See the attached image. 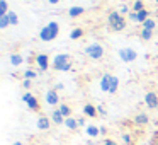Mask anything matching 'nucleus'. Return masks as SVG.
I'll return each mask as SVG.
<instances>
[{"instance_id": "f257e3e1", "label": "nucleus", "mask_w": 158, "mask_h": 145, "mask_svg": "<svg viewBox=\"0 0 158 145\" xmlns=\"http://www.w3.org/2000/svg\"><path fill=\"white\" fill-rule=\"evenodd\" d=\"M107 28L112 33H121L126 29V19L119 14V11H110L107 14Z\"/></svg>"}, {"instance_id": "f03ea898", "label": "nucleus", "mask_w": 158, "mask_h": 145, "mask_svg": "<svg viewBox=\"0 0 158 145\" xmlns=\"http://www.w3.org/2000/svg\"><path fill=\"white\" fill-rule=\"evenodd\" d=\"M58 34H60V24L56 21H51V22H48L44 28H41L38 38L44 43H49V41H55V39L58 38Z\"/></svg>"}, {"instance_id": "7ed1b4c3", "label": "nucleus", "mask_w": 158, "mask_h": 145, "mask_svg": "<svg viewBox=\"0 0 158 145\" xmlns=\"http://www.w3.org/2000/svg\"><path fill=\"white\" fill-rule=\"evenodd\" d=\"M53 68L56 72H70L72 70V56L68 53H60V55H55L51 62Z\"/></svg>"}, {"instance_id": "20e7f679", "label": "nucleus", "mask_w": 158, "mask_h": 145, "mask_svg": "<svg viewBox=\"0 0 158 145\" xmlns=\"http://www.w3.org/2000/svg\"><path fill=\"white\" fill-rule=\"evenodd\" d=\"M83 53H85L87 56H89L90 60H95V62H99V60L104 58V55H106V50H104V46L100 45V43H90V45L85 46V50H83Z\"/></svg>"}, {"instance_id": "39448f33", "label": "nucleus", "mask_w": 158, "mask_h": 145, "mask_svg": "<svg viewBox=\"0 0 158 145\" xmlns=\"http://www.w3.org/2000/svg\"><path fill=\"white\" fill-rule=\"evenodd\" d=\"M119 58H121V62H124V63H133L138 60V51L133 48H121L119 50Z\"/></svg>"}, {"instance_id": "423d86ee", "label": "nucleus", "mask_w": 158, "mask_h": 145, "mask_svg": "<svg viewBox=\"0 0 158 145\" xmlns=\"http://www.w3.org/2000/svg\"><path fill=\"white\" fill-rule=\"evenodd\" d=\"M21 99L24 101L26 104H27V109L34 111V113H36V111H39V101L36 99V96H32V94L29 92V90H27V92H24V94H22V97H21Z\"/></svg>"}, {"instance_id": "0eeeda50", "label": "nucleus", "mask_w": 158, "mask_h": 145, "mask_svg": "<svg viewBox=\"0 0 158 145\" xmlns=\"http://www.w3.org/2000/svg\"><path fill=\"white\" fill-rule=\"evenodd\" d=\"M144 106L148 108V109H158V94L153 92V90H150V92L144 94Z\"/></svg>"}, {"instance_id": "6e6552de", "label": "nucleus", "mask_w": 158, "mask_h": 145, "mask_svg": "<svg viewBox=\"0 0 158 145\" xmlns=\"http://www.w3.org/2000/svg\"><path fill=\"white\" fill-rule=\"evenodd\" d=\"M34 62H36V67H38L41 72H46L49 68V56L44 55V53H38L34 56Z\"/></svg>"}, {"instance_id": "1a4fd4ad", "label": "nucleus", "mask_w": 158, "mask_h": 145, "mask_svg": "<svg viewBox=\"0 0 158 145\" xmlns=\"http://www.w3.org/2000/svg\"><path fill=\"white\" fill-rule=\"evenodd\" d=\"M110 84H112V75H110V73H104V75L100 77V80H99L100 90H102V92H106V94H109Z\"/></svg>"}, {"instance_id": "9d476101", "label": "nucleus", "mask_w": 158, "mask_h": 145, "mask_svg": "<svg viewBox=\"0 0 158 145\" xmlns=\"http://www.w3.org/2000/svg\"><path fill=\"white\" fill-rule=\"evenodd\" d=\"M46 104H49V106H60V96H58V90L56 89H49L48 92H46Z\"/></svg>"}, {"instance_id": "9b49d317", "label": "nucleus", "mask_w": 158, "mask_h": 145, "mask_svg": "<svg viewBox=\"0 0 158 145\" xmlns=\"http://www.w3.org/2000/svg\"><path fill=\"white\" fill-rule=\"evenodd\" d=\"M49 128H51V118H48V116H44V114H41V116L38 118V130L48 131Z\"/></svg>"}, {"instance_id": "f8f14e48", "label": "nucleus", "mask_w": 158, "mask_h": 145, "mask_svg": "<svg viewBox=\"0 0 158 145\" xmlns=\"http://www.w3.org/2000/svg\"><path fill=\"white\" fill-rule=\"evenodd\" d=\"M133 123L136 125V126H146V125L150 123V118H148L146 113H138L136 116L133 118Z\"/></svg>"}, {"instance_id": "ddd939ff", "label": "nucleus", "mask_w": 158, "mask_h": 145, "mask_svg": "<svg viewBox=\"0 0 158 145\" xmlns=\"http://www.w3.org/2000/svg\"><path fill=\"white\" fill-rule=\"evenodd\" d=\"M82 111H83V114H85L87 118H97V116H99L97 106H94V104H85Z\"/></svg>"}, {"instance_id": "4468645a", "label": "nucleus", "mask_w": 158, "mask_h": 145, "mask_svg": "<svg viewBox=\"0 0 158 145\" xmlns=\"http://www.w3.org/2000/svg\"><path fill=\"white\" fill-rule=\"evenodd\" d=\"M85 12V9L82 7V5H73V7H70L68 9V17H72V19H77V17H80V15Z\"/></svg>"}, {"instance_id": "2eb2a0df", "label": "nucleus", "mask_w": 158, "mask_h": 145, "mask_svg": "<svg viewBox=\"0 0 158 145\" xmlns=\"http://www.w3.org/2000/svg\"><path fill=\"white\" fill-rule=\"evenodd\" d=\"M51 121H53L55 125H65V116L60 113L58 108H56V109H53V113H51Z\"/></svg>"}, {"instance_id": "dca6fc26", "label": "nucleus", "mask_w": 158, "mask_h": 145, "mask_svg": "<svg viewBox=\"0 0 158 145\" xmlns=\"http://www.w3.org/2000/svg\"><path fill=\"white\" fill-rule=\"evenodd\" d=\"M9 62H10L14 67H19V65H22V63H24V58H22V55H19V53H10Z\"/></svg>"}, {"instance_id": "f3484780", "label": "nucleus", "mask_w": 158, "mask_h": 145, "mask_svg": "<svg viewBox=\"0 0 158 145\" xmlns=\"http://www.w3.org/2000/svg\"><path fill=\"white\" fill-rule=\"evenodd\" d=\"M153 34H155V31H151V29H144V28L139 29V38L143 39V41H151V39H153Z\"/></svg>"}, {"instance_id": "a211bd4d", "label": "nucleus", "mask_w": 158, "mask_h": 145, "mask_svg": "<svg viewBox=\"0 0 158 145\" xmlns=\"http://www.w3.org/2000/svg\"><path fill=\"white\" fill-rule=\"evenodd\" d=\"M65 126L68 128L70 131H75L77 128H78V120H77V118H73V116L66 118V120H65Z\"/></svg>"}, {"instance_id": "6ab92c4d", "label": "nucleus", "mask_w": 158, "mask_h": 145, "mask_svg": "<svg viewBox=\"0 0 158 145\" xmlns=\"http://www.w3.org/2000/svg\"><path fill=\"white\" fill-rule=\"evenodd\" d=\"M87 135H89L90 138H97L100 135V128L95 126V125H89V126H87Z\"/></svg>"}, {"instance_id": "aec40b11", "label": "nucleus", "mask_w": 158, "mask_h": 145, "mask_svg": "<svg viewBox=\"0 0 158 145\" xmlns=\"http://www.w3.org/2000/svg\"><path fill=\"white\" fill-rule=\"evenodd\" d=\"M83 34H85V31H83V28H73L72 29V33H70V39H80V38H83Z\"/></svg>"}, {"instance_id": "412c9836", "label": "nucleus", "mask_w": 158, "mask_h": 145, "mask_svg": "<svg viewBox=\"0 0 158 145\" xmlns=\"http://www.w3.org/2000/svg\"><path fill=\"white\" fill-rule=\"evenodd\" d=\"M138 14V19H136V24H141L143 26V22L146 21V19H150L151 15H150V12L146 11V9H144V11H141V12H136Z\"/></svg>"}, {"instance_id": "4be33fe9", "label": "nucleus", "mask_w": 158, "mask_h": 145, "mask_svg": "<svg viewBox=\"0 0 158 145\" xmlns=\"http://www.w3.org/2000/svg\"><path fill=\"white\" fill-rule=\"evenodd\" d=\"M58 109H60V113H61L63 116H65V120L72 116V106H68V104H60Z\"/></svg>"}, {"instance_id": "5701e85b", "label": "nucleus", "mask_w": 158, "mask_h": 145, "mask_svg": "<svg viewBox=\"0 0 158 145\" xmlns=\"http://www.w3.org/2000/svg\"><path fill=\"white\" fill-rule=\"evenodd\" d=\"M131 11H133V12H141V11H144V2H143V0H133Z\"/></svg>"}, {"instance_id": "b1692460", "label": "nucleus", "mask_w": 158, "mask_h": 145, "mask_svg": "<svg viewBox=\"0 0 158 145\" xmlns=\"http://www.w3.org/2000/svg\"><path fill=\"white\" fill-rule=\"evenodd\" d=\"M141 28H144V29H151V31H155V29H156V19H153V17L146 19V21L143 22V26H141Z\"/></svg>"}, {"instance_id": "393cba45", "label": "nucleus", "mask_w": 158, "mask_h": 145, "mask_svg": "<svg viewBox=\"0 0 158 145\" xmlns=\"http://www.w3.org/2000/svg\"><path fill=\"white\" fill-rule=\"evenodd\" d=\"M117 89H119V79L116 75H112V84H110V89H109V94H116Z\"/></svg>"}, {"instance_id": "a878e982", "label": "nucleus", "mask_w": 158, "mask_h": 145, "mask_svg": "<svg viewBox=\"0 0 158 145\" xmlns=\"http://www.w3.org/2000/svg\"><path fill=\"white\" fill-rule=\"evenodd\" d=\"M7 17H9V21H10V26H17L19 24V15L15 14L14 11H10L7 14Z\"/></svg>"}, {"instance_id": "bb28decb", "label": "nucleus", "mask_w": 158, "mask_h": 145, "mask_svg": "<svg viewBox=\"0 0 158 145\" xmlns=\"http://www.w3.org/2000/svg\"><path fill=\"white\" fill-rule=\"evenodd\" d=\"M9 4H7V0H0V15H7L9 14Z\"/></svg>"}, {"instance_id": "cd10ccee", "label": "nucleus", "mask_w": 158, "mask_h": 145, "mask_svg": "<svg viewBox=\"0 0 158 145\" xmlns=\"http://www.w3.org/2000/svg\"><path fill=\"white\" fill-rule=\"evenodd\" d=\"M9 26H10V21L7 15H0V29H7Z\"/></svg>"}, {"instance_id": "c85d7f7f", "label": "nucleus", "mask_w": 158, "mask_h": 145, "mask_svg": "<svg viewBox=\"0 0 158 145\" xmlns=\"http://www.w3.org/2000/svg\"><path fill=\"white\" fill-rule=\"evenodd\" d=\"M24 79H27V80H32V79H36V72L34 70H31V68H27V70H24Z\"/></svg>"}, {"instance_id": "c756f323", "label": "nucleus", "mask_w": 158, "mask_h": 145, "mask_svg": "<svg viewBox=\"0 0 158 145\" xmlns=\"http://www.w3.org/2000/svg\"><path fill=\"white\" fill-rule=\"evenodd\" d=\"M119 14L121 15H129L131 14V7H129V5H126V4H123L119 7Z\"/></svg>"}, {"instance_id": "7c9ffc66", "label": "nucleus", "mask_w": 158, "mask_h": 145, "mask_svg": "<svg viewBox=\"0 0 158 145\" xmlns=\"http://www.w3.org/2000/svg\"><path fill=\"white\" fill-rule=\"evenodd\" d=\"M22 87H24V89H26V92H27V90L32 87V80H27V79H24V80H22Z\"/></svg>"}, {"instance_id": "2f4dec72", "label": "nucleus", "mask_w": 158, "mask_h": 145, "mask_svg": "<svg viewBox=\"0 0 158 145\" xmlns=\"http://www.w3.org/2000/svg\"><path fill=\"white\" fill-rule=\"evenodd\" d=\"M123 142H124V145H131V135L123 133Z\"/></svg>"}, {"instance_id": "473e14b6", "label": "nucleus", "mask_w": 158, "mask_h": 145, "mask_svg": "<svg viewBox=\"0 0 158 145\" xmlns=\"http://www.w3.org/2000/svg\"><path fill=\"white\" fill-rule=\"evenodd\" d=\"M127 17H129V21H131V22H134V24H136V19H138V14H136V12L131 11V14L127 15Z\"/></svg>"}, {"instance_id": "72a5a7b5", "label": "nucleus", "mask_w": 158, "mask_h": 145, "mask_svg": "<svg viewBox=\"0 0 158 145\" xmlns=\"http://www.w3.org/2000/svg\"><path fill=\"white\" fill-rule=\"evenodd\" d=\"M97 111H99V114H100V116H106V114H107V111L104 109L102 106H97Z\"/></svg>"}, {"instance_id": "f704fd0d", "label": "nucleus", "mask_w": 158, "mask_h": 145, "mask_svg": "<svg viewBox=\"0 0 158 145\" xmlns=\"http://www.w3.org/2000/svg\"><path fill=\"white\" fill-rule=\"evenodd\" d=\"M104 145H117V143L112 140V138H106V140H104Z\"/></svg>"}, {"instance_id": "c9c22d12", "label": "nucleus", "mask_w": 158, "mask_h": 145, "mask_svg": "<svg viewBox=\"0 0 158 145\" xmlns=\"http://www.w3.org/2000/svg\"><path fill=\"white\" fill-rule=\"evenodd\" d=\"M151 145H158V131L153 135V140H151Z\"/></svg>"}, {"instance_id": "e433bc0d", "label": "nucleus", "mask_w": 158, "mask_h": 145, "mask_svg": "<svg viewBox=\"0 0 158 145\" xmlns=\"http://www.w3.org/2000/svg\"><path fill=\"white\" fill-rule=\"evenodd\" d=\"M77 120H78V126H83V125H85V120H83V118H77Z\"/></svg>"}, {"instance_id": "4c0bfd02", "label": "nucleus", "mask_w": 158, "mask_h": 145, "mask_svg": "<svg viewBox=\"0 0 158 145\" xmlns=\"http://www.w3.org/2000/svg\"><path fill=\"white\" fill-rule=\"evenodd\" d=\"M48 2H49V4H51V5H56V4H60L61 0H48Z\"/></svg>"}, {"instance_id": "58836bf2", "label": "nucleus", "mask_w": 158, "mask_h": 145, "mask_svg": "<svg viewBox=\"0 0 158 145\" xmlns=\"http://www.w3.org/2000/svg\"><path fill=\"white\" fill-rule=\"evenodd\" d=\"M55 89H56V90H61V89H63V84H56Z\"/></svg>"}, {"instance_id": "ea45409f", "label": "nucleus", "mask_w": 158, "mask_h": 145, "mask_svg": "<svg viewBox=\"0 0 158 145\" xmlns=\"http://www.w3.org/2000/svg\"><path fill=\"white\" fill-rule=\"evenodd\" d=\"M106 133H107V130L104 126H100V135H106Z\"/></svg>"}, {"instance_id": "a19ab883", "label": "nucleus", "mask_w": 158, "mask_h": 145, "mask_svg": "<svg viewBox=\"0 0 158 145\" xmlns=\"http://www.w3.org/2000/svg\"><path fill=\"white\" fill-rule=\"evenodd\" d=\"M12 145H24V143H22V142H14Z\"/></svg>"}, {"instance_id": "79ce46f5", "label": "nucleus", "mask_w": 158, "mask_h": 145, "mask_svg": "<svg viewBox=\"0 0 158 145\" xmlns=\"http://www.w3.org/2000/svg\"><path fill=\"white\" fill-rule=\"evenodd\" d=\"M155 2H156V5H158V0H155Z\"/></svg>"}]
</instances>
